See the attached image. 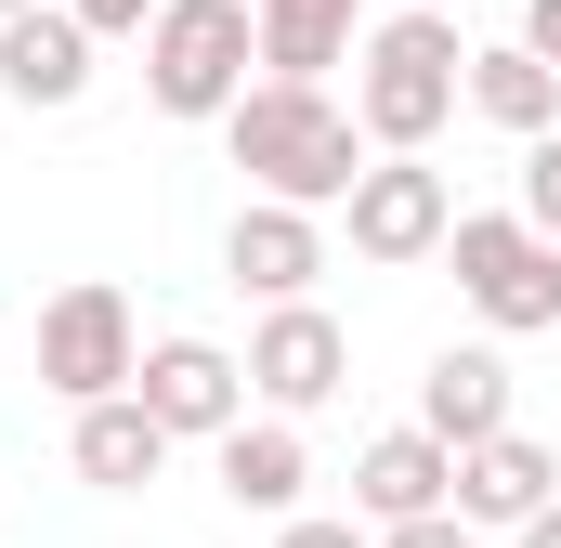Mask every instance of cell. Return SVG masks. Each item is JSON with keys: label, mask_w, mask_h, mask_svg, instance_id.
<instances>
[{"label": "cell", "mask_w": 561, "mask_h": 548, "mask_svg": "<svg viewBox=\"0 0 561 548\" xmlns=\"http://www.w3.org/2000/svg\"><path fill=\"white\" fill-rule=\"evenodd\" d=\"M431 13H457V0H431Z\"/></svg>", "instance_id": "cell-25"}, {"label": "cell", "mask_w": 561, "mask_h": 548, "mask_svg": "<svg viewBox=\"0 0 561 548\" xmlns=\"http://www.w3.org/2000/svg\"><path fill=\"white\" fill-rule=\"evenodd\" d=\"M523 39H536V53L561 66V0H523Z\"/></svg>", "instance_id": "cell-22"}, {"label": "cell", "mask_w": 561, "mask_h": 548, "mask_svg": "<svg viewBox=\"0 0 561 548\" xmlns=\"http://www.w3.org/2000/svg\"><path fill=\"white\" fill-rule=\"evenodd\" d=\"M300 483H313V444H300V418H236V431H222V496H236V510H249V523H287V510H300Z\"/></svg>", "instance_id": "cell-14"}, {"label": "cell", "mask_w": 561, "mask_h": 548, "mask_svg": "<svg viewBox=\"0 0 561 548\" xmlns=\"http://www.w3.org/2000/svg\"><path fill=\"white\" fill-rule=\"evenodd\" d=\"M470 118H496L510 144L561 132V66L536 53V39H496V53H470Z\"/></svg>", "instance_id": "cell-17"}, {"label": "cell", "mask_w": 561, "mask_h": 548, "mask_svg": "<svg viewBox=\"0 0 561 548\" xmlns=\"http://www.w3.org/2000/svg\"><path fill=\"white\" fill-rule=\"evenodd\" d=\"M0 13H39V0H0Z\"/></svg>", "instance_id": "cell-24"}, {"label": "cell", "mask_w": 561, "mask_h": 548, "mask_svg": "<svg viewBox=\"0 0 561 548\" xmlns=\"http://www.w3.org/2000/svg\"><path fill=\"white\" fill-rule=\"evenodd\" d=\"M131 392L157 406L170 444H222V431L249 418V353H222V340H144Z\"/></svg>", "instance_id": "cell-8"}, {"label": "cell", "mask_w": 561, "mask_h": 548, "mask_svg": "<svg viewBox=\"0 0 561 548\" xmlns=\"http://www.w3.org/2000/svg\"><path fill=\"white\" fill-rule=\"evenodd\" d=\"M457 105H470V39H457V13L392 0V13L353 39V118H366V144H379V157H392V144H444Z\"/></svg>", "instance_id": "cell-2"}, {"label": "cell", "mask_w": 561, "mask_h": 548, "mask_svg": "<svg viewBox=\"0 0 561 548\" xmlns=\"http://www.w3.org/2000/svg\"><path fill=\"white\" fill-rule=\"evenodd\" d=\"M379 548H483L470 510H419V523H379Z\"/></svg>", "instance_id": "cell-19"}, {"label": "cell", "mask_w": 561, "mask_h": 548, "mask_svg": "<svg viewBox=\"0 0 561 548\" xmlns=\"http://www.w3.org/2000/svg\"><path fill=\"white\" fill-rule=\"evenodd\" d=\"M340 379H353V327L327 300H262V327H249V406L313 418Z\"/></svg>", "instance_id": "cell-7"}, {"label": "cell", "mask_w": 561, "mask_h": 548, "mask_svg": "<svg viewBox=\"0 0 561 548\" xmlns=\"http://www.w3.org/2000/svg\"><path fill=\"white\" fill-rule=\"evenodd\" d=\"M353 510L366 523H419V510H457V444L405 418V431H379L366 457H353Z\"/></svg>", "instance_id": "cell-11"}, {"label": "cell", "mask_w": 561, "mask_h": 548, "mask_svg": "<svg viewBox=\"0 0 561 548\" xmlns=\"http://www.w3.org/2000/svg\"><path fill=\"white\" fill-rule=\"evenodd\" d=\"M92 26H79V0H39V13H0V105H26V118H66L79 92H92Z\"/></svg>", "instance_id": "cell-9"}, {"label": "cell", "mask_w": 561, "mask_h": 548, "mask_svg": "<svg viewBox=\"0 0 561 548\" xmlns=\"http://www.w3.org/2000/svg\"><path fill=\"white\" fill-rule=\"evenodd\" d=\"M419 418L444 431V444H483V431H510V353L496 340H444L419 379Z\"/></svg>", "instance_id": "cell-15"}, {"label": "cell", "mask_w": 561, "mask_h": 548, "mask_svg": "<svg viewBox=\"0 0 561 548\" xmlns=\"http://www.w3.org/2000/svg\"><path fill=\"white\" fill-rule=\"evenodd\" d=\"M249 26H262V79H327V66H353L366 0H249Z\"/></svg>", "instance_id": "cell-16"}, {"label": "cell", "mask_w": 561, "mask_h": 548, "mask_svg": "<svg viewBox=\"0 0 561 548\" xmlns=\"http://www.w3.org/2000/svg\"><path fill=\"white\" fill-rule=\"evenodd\" d=\"M444 262H457V300H470L496 340H536V327H561V236H536L523 209H457Z\"/></svg>", "instance_id": "cell-4"}, {"label": "cell", "mask_w": 561, "mask_h": 548, "mask_svg": "<svg viewBox=\"0 0 561 548\" xmlns=\"http://www.w3.org/2000/svg\"><path fill=\"white\" fill-rule=\"evenodd\" d=\"M510 536H523V548H561V496L536 510V523H510Z\"/></svg>", "instance_id": "cell-23"}, {"label": "cell", "mask_w": 561, "mask_h": 548, "mask_svg": "<svg viewBox=\"0 0 561 548\" xmlns=\"http://www.w3.org/2000/svg\"><path fill=\"white\" fill-rule=\"evenodd\" d=\"M340 222H353V262H379V274L444 262V236H457V196H444L431 144H392V157H366V170H353V196H340Z\"/></svg>", "instance_id": "cell-5"}, {"label": "cell", "mask_w": 561, "mask_h": 548, "mask_svg": "<svg viewBox=\"0 0 561 548\" xmlns=\"http://www.w3.org/2000/svg\"><path fill=\"white\" fill-rule=\"evenodd\" d=\"M79 26H92V39H144V26H157V0H79Z\"/></svg>", "instance_id": "cell-21"}, {"label": "cell", "mask_w": 561, "mask_h": 548, "mask_svg": "<svg viewBox=\"0 0 561 548\" xmlns=\"http://www.w3.org/2000/svg\"><path fill=\"white\" fill-rule=\"evenodd\" d=\"M131 366H144V327H131V300L105 274H79V287L39 300V392L105 406V392H131Z\"/></svg>", "instance_id": "cell-6"}, {"label": "cell", "mask_w": 561, "mask_h": 548, "mask_svg": "<svg viewBox=\"0 0 561 548\" xmlns=\"http://www.w3.org/2000/svg\"><path fill=\"white\" fill-rule=\"evenodd\" d=\"M249 66H262L249 0H157V26H144V105L157 118H209L222 132V105L249 92Z\"/></svg>", "instance_id": "cell-3"}, {"label": "cell", "mask_w": 561, "mask_h": 548, "mask_svg": "<svg viewBox=\"0 0 561 548\" xmlns=\"http://www.w3.org/2000/svg\"><path fill=\"white\" fill-rule=\"evenodd\" d=\"M549 496H561V457L523 431V418H510V431H483V444H457V510H470V523H496V536H510V523H536Z\"/></svg>", "instance_id": "cell-12"}, {"label": "cell", "mask_w": 561, "mask_h": 548, "mask_svg": "<svg viewBox=\"0 0 561 548\" xmlns=\"http://www.w3.org/2000/svg\"><path fill=\"white\" fill-rule=\"evenodd\" d=\"M275 548H379V523H366V510H353V523H313V510H287Z\"/></svg>", "instance_id": "cell-20"}, {"label": "cell", "mask_w": 561, "mask_h": 548, "mask_svg": "<svg viewBox=\"0 0 561 548\" xmlns=\"http://www.w3.org/2000/svg\"><path fill=\"white\" fill-rule=\"evenodd\" d=\"M66 457H79V483H92V496H144V483L170 470V431H157L144 392H105V406H79Z\"/></svg>", "instance_id": "cell-13"}, {"label": "cell", "mask_w": 561, "mask_h": 548, "mask_svg": "<svg viewBox=\"0 0 561 548\" xmlns=\"http://www.w3.org/2000/svg\"><path fill=\"white\" fill-rule=\"evenodd\" d=\"M222 157L249 170V196H287V209H340L353 170H366V118L327 92V79H249L222 105Z\"/></svg>", "instance_id": "cell-1"}, {"label": "cell", "mask_w": 561, "mask_h": 548, "mask_svg": "<svg viewBox=\"0 0 561 548\" xmlns=\"http://www.w3.org/2000/svg\"><path fill=\"white\" fill-rule=\"evenodd\" d=\"M222 274H236L249 300H313V274H327V209L249 196V209L222 222Z\"/></svg>", "instance_id": "cell-10"}, {"label": "cell", "mask_w": 561, "mask_h": 548, "mask_svg": "<svg viewBox=\"0 0 561 548\" xmlns=\"http://www.w3.org/2000/svg\"><path fill=\"white\" fill-rule=\"evenodd\" d=\"M523 222H536V236H561V132L523 144Z\"/></svg>", "instance_id": "cell-18"}]
</instances>
